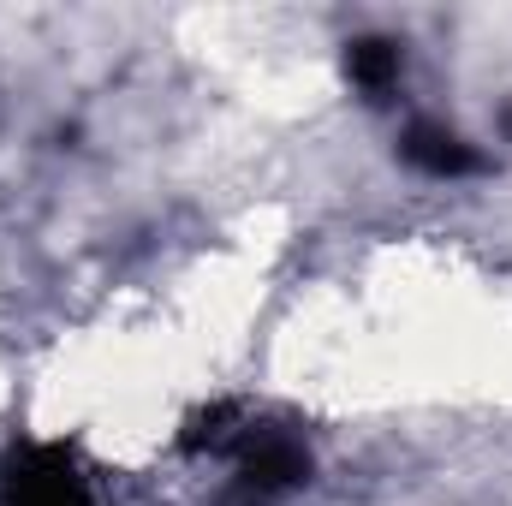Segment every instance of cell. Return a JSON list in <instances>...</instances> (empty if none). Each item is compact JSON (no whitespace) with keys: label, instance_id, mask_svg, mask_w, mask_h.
I'll return each mask as SVG.
<instances>
[{"label":"cell","instance_id":"cell-1","mask_svg":"<svg viewBox=\"0 0 512 506\" xmlns=\"http://www.w3.org/2000/svg\"><path fill=\"white\" fill-rule=\"evenodd\" d=\"M6 506H96V495L60 453H30L6 477Z\"/></svg>","mask_w":512,"mask_h":506},{"label":"cell","instance_id":"cell-2","mask_svg":"<svg viewBox=\"0 0 512 506\" xmlns=\"http://www.w3.org/2000/svg\"><path fill=\"white\" fill-rule=\"evenodd\" d=\"M411 161H423V167H435V173H465V167H471V149H459V137L417 131V137H411Z\"/></svg>","mask_w":512,"mask_h":506}]
</instances>
